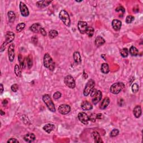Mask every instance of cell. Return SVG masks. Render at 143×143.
<instances>
[{
    "label": "cell",
    "mask_w": 143,
    "mask_h": 143,
    "mask_svg": "<svg viewBox=\"0 0 143 143\" xmlns=\"http://www.w3.org/2000/svg\"><path fill=\"white\" fill-rule=\"evenodd\" d=\"M129 52H130V54L131 55L135 56H137L138 55V54H139V51H138V50L137 49V48L134 46L131 47Z\"/></svg>",
    "instance_id": "cell-26"
},
{
    "label": "cell",
    "mask_w": 143,
    "mask_h": 143,
    "mask_svg": "<svg viewBox=\"0 0 143 143\" xmlns=\"http://www.w3.org/2000/svg\"><path fill=\"white\" fill-rule=\"evenodd\" d=\"M7 143H19V141H18V140H16V139H14V138H11L10 139H9L8 140Z\"/></svg>",
    "instance_id": "cell-41"
},
{
    "label": "cell",
    "mask_w": 143,
    "mask_h": 143,
    "mask_svg": "<svg viewBox=\"0 0 143 143\" xmlns=\"http://www.w3.org/2000/svg\"><path fill=\"white\" fill-rule=\"evenodd\" d=\"M97 119V116L95 113H92L89 116V120L92 122H95Z\"/></svg>",
    "instance_id": "cell-37"
},
{
    "label": "cell",
    "mask_w": 143,
    "mask_h": 143,
    "mask_svg": "<svg viewBox=\"0 0 143 143\" xmlns=\"http://www.w3.org/2000/svg\"><path fill=\"white\" fill-rule=\"evenodd\" d=\"M44 65L47 68L53 71L55 68V63L53 62L50 55L48 53H46L44 56Z\"/></svg>",
    "instance_id": "cell-1"
},
{
    "label": "cell",
    "mask_w": 143,
    "mask_h": 143,
    "mask_svg": "<svg viewBox=\"0 0 143 143\" xmlns=\"http://www.w3.org/2000/svg\"><path fill=\"white\" fill-rule=\"evenodd\" d=\"M61 96H62V94L59 92H56L53 95V98L55 99H58L60 98Z\"/></svg>",
    "instance_id": "cell-36"
},
{
    "label": "cell",
    "mask_w": 143,
    "mask_h": 143,
    "mask_svg": "<svg viewBox=\"0 0 143 143\" xmlns=\"http://www.w3.org/2000/svg\"><path fill=\"white\" fill-rule=\"evenodd\" d=\"M6 40H5V43L6 44H9L12 42V41L14 40L15 39V34L11 32V31H8L7 33H6Z\"/></svg>",
    "instance_id": "cell-13"
},
{
    "label": "cell",
    "mask_w": 143,
    "mask_h": 143,
    "mask_svg": "<svg viewBox=\"0 0 143 143\" xmlns=\"http://www.w3.org/2000/svg\"><path fill=\"white\" fill-rule=\"evenodd\" d=\"M8 55L9 60L11 62H13L15 58V45L13 44H11L8 47Z\"/></svg>",
    "instance_id": "cell-8"
},
{
    "label": "cell",
    "mask_w": 143,
    "mask_h": 143,
    "mask_svg": "<svg viewBox=\"0 0 143 143\" xmlns=\"http://www.w3.org/2000/svg\"><path fill=\"white\" fill-rule=\"evenodd\" d=\"M25 27V24L24 23H20L18 24L16 26V30L17 32H21L24 29Z\"/></svg>",
    "instance_id": "cell-32"
},
{
    "label": "cell",
    "mask_w": 143,
    "mask_h": 143,
    "mask_svg": "<svg viewBox=\"0 0 143 143\" xmlns=\"http://www.w3.org/2000/svg\"><path fill=\"white\" fill-rule=\"evenodd\" d=\"M0 113H1V116H3V115H4V114H5V113H4V112H3V111H2V110H0Z\"/></svg>",
    "instance_id": "cell-47"
},
{
    "label": "cell",
    "mask_w": 143,
    "mask_h": 143,
    "mask_svg": "<svg viewBox=\"0 0 143 143\" xmlns=\"http://www.w3.org/2000/svg\"><path fill=\"white\" fill-rule=\"evenodd\" d=\"M7 103H8V101H7L6 99H4V100L3 101V102H2V103H3V105H4V106H5L6 105H7Z\"/></svg>",
    "instance_id": "cell-46"
},
{
    "label": "cell",
    "mask_w": 143,
    "mask_h": 143,
    "mask_svg": "<svg viewBox=\"0 0 143 143\" xmlns=\"http://www.w3.org/2000/svg\"><path fill=\"white\" fill-rule=\"evenodd\" d=\"M35 139V135L33 133L27 134L24 137V139L25 140V141L28 143H32L34 141Z\"/></svg>",
    "instance_id": "cell-16"
},
{
    "label": "cell",
    "mask_w": 143,
    "mask_h": 143,
    "mask_svg": "<svg viewBox=\"0 0 143 143\" xmlns=\"http://www.w3.org/2000/svg\"><path fill=\"white\" fill-rule=\"evenodd\" d=\"M8 17L9 21L10 22H13L14 21V20L16 18V15L15 14V13L13 12V11H9L8 12Z\"/></svg>",
    "instance_id": "cell-28"
},
{
    "label": "cell",
    "mask_w": 143,
    "mask_h": 143,
    "mask_svg": "<svg viewBox=\"0 0 143 143\" xmlns=\"http://www.w3.org/2000/svg\"><path fill=\"white\" fill-rule=\"evenodd\" d=\"M40 33L42 34L43 36H45L47 35V33H46V31H45V30H44V28H42V30H41Z\"/></svg>",
    "instance_id": "cell-43"
},
{
    "label": "cell",
    "mask_w": 143,
    "mask_h": 143,
    "mask_svg": "<svg viewBox=\"0 0 143 143\" xmlns=\"http://www.w3.org/2000/svg\"><path fill=\"white\" fill-rule=\"evenodd\" d=\"M119 131L118 129H113V130H112V131L110 133V137L112 138L116 137V136L119 134Z\"/></svg>",
    "instance_id": "cell-34"
},
{
    "label": "cell",
    "mask_w": 143,
    "mask_h": 143,
    "mask_svg": "<svg viewBox=\"0 0 143 143\" xmlns=\"http://www.w3.org/2000/svg\"><path fill=\"white\" fill-rule=\"evenodd\" d=\"M101 70L103 73H108L109 72V66L108 64H107V63H103V64L101 65Z\"/></svg>",
    "instance_id": "cell-25"
},
{
    "label": "cell",
    "mask_w": 143,
    "mask_h": 143,
    "mask_svg": "<svg viewBox=\"0 0 143 143\" xmlns=\"http://www.w3.org/2000/svg\"><path fill=\"white\" fill-rule=\"evenodd\" d=\"M122 25L121 21L119 20H113L112 22V26L115 31H119L121 29Z\"/></svg>",
    "instance_id": "cell-14"
},
{
    "label": "cell",
    "mask_w": 143,
    "mask_h": 143,
    "mask_svg": "<svg viewBox=\"0 0 143 143\" xmlns=\"http://www.w3.org/2000/svg\"><path fill=\"white\" fill-rule=\"evenodd\" d=\"M134 20V17L131 15H129L126 18V22L127 24H130Z\"/></svg>",
    "instance_id": "cell-35"
},
{
    "label": "cell",
    "mask_w": 143,
    "mask_h": 143,
    "mask_svg": "<svg viewBox=\"0 0 143 143\" xmlns=\"http://www.w3.org/2000/svg\"><path fill=\"white\" fill-rule=\"evenodd\" d=\"M73 59L74 62L78 63V64H80L81 63V56L80 55V53L78 51H75L73 54Z\"/></svg>",
    "instance_id": "cell-24"
},
{
    "label": "cell",
    "mask_w": 143,
    "mask_h": 143,
    "mask_svg": "<svg viewBox=\"0 0 143 143\" xmlns=\"http://www.w3.org/2000/svg\"><path fill=\"white\" fill-rule=\"evenodd\" d=\"M110 99H109L108 97H106V98H104L103 99V101L101 102L100 103V105H99V108H100L101 110H104L108 106L109 103H110Z\"/></svg>",
    "instance_id": "cell-20"
},
{
    "label": "cell",
    "mask_w": 143,
    "mask_h": 143,
    "mask_svg": "<svg viewBox=\"0 0 143 143\" xmlns=\"http://www.w3.org/2000/svg\"><path fill=\"white\" fill-rule=\"evenodd\" d=\"M95 86V82L93 79H90L88 81V82L86 83L85 86V90H84L83 94L85 96H87L91 94V92L94 89Z\"/></svg>",
    "instance_id": "cell-6"
},
{
    "label": "cell",
    "mask_w": 143,
    "mask_h": 143,
    "mask_svg": "<svg viewBox=\"0 0 143 143\" xmlns=\"http://www.w3.org/2000/svg\"><path fill=\"white\" fill-rule=\"evenodd\" d=\"M58 31L55 30H51L49 31V36L50 38L54 39L58 36Z\"/></svg>",
    "instance_id": "cell-29"
},
{
    "label": "cell",
    "mask_w": 143,
    "mask_h": 143,
    "mask_svg": "<svg viewBox=\"0 0 143 143\" xmlns=\"http://www.w3.org/2000/svg\"><path fill=\"white\" fill-rule=\"evenodd\" d=\"M14 70L15 74L17 77H20L21 76V70L20 67H19V65H18L17 64L15 65Z\"/></svg>",
    "instance_id": "cell-31"
},
{
    "label": "cell",
    "mask_w": 143,
    "mask_h": 143,
    "mask_svg": "<svg viewBox=\"0 0 143 143\" xmlns=\"http://www.w3.org/2000/svg\"><path fill=\"white\" fill-rule=\"evenodd\" d=\"M43 101L44 102V103L46 104L49 110L51 112H55V105H54L53 102L51 99L50 97L49 96V95L47 94L44 95V96H43Z\"/></svg>",
    "instance_id": "cell-4"
},
{
    "label": "cell",
    "mask_w": 143,
    "mask_h": 143,
    "mask_svg": "<svg viewBox=\"0 0 143 143\" xmlns=\"http://www.w3.org/2000/svg\"><path fill=\"white\" fill-rule=\"evenodd\" d=\"M116 11H117V12L121 11L122 13H124L125 12V8L122 6H119L118 7L116 8Z\"/></svg>",
    "instance_id": "cell-40"
},
{
    "label": "cell",
    "mask_w": 143,
    "mask_h": 143,
    "mask_svg": "<svg viewBox=\"0 0 143 143\" xmlns=\"http://www.w3.org/2000/svg\"><path fill=\"white\" fill-rule=\"evenodd\" d=\"M120 54H121V56L124 58L128 57L129 55V50L127 48H123L120 50Z\"/></svg>",
    "instance_id": "cell-30"
},
{
    "label": "cell",
    "mask_w": 143,
    "mask_h": 143,
    "mask_svg": "<svg viewBox=\"0 0 143 143\" xmlns=\"http://www.w3.org/2000/svg\"><path fill=\"white\" fill-rule=\"evenodd\" d=\"M20 9L22 16H23L24 17H27L29 15L28 8L27 7L26 4L22 2H20Z\"/></svg>",
    "instance_id": "cell-10"
},
{
    "label": "cell",
    "mask_w": 143,
    "mask_h": 143,
    "mask_svg": "<svg viewBox=\"0 0 143 143\" xmlns=\"http://www.w3.org/2000/svg\"><path fill=\"white\" fill-rule=\"evenodd\" d=\"M96 116H97V119L101 120V119H102L103 118V115L102 114V113H98V114H97Z\"/></svg>",
    "instance_id": "cell-42"
},
{
    "label": "cell",
    "mask_w": 143,
    "mask_h": 143,
    "mask_svg": "<svg viewBox=\"0 0 143 143\" xmlns=\"http://www.w3.org/2000/svg\"><path fill=\"white\" fill-rule=\"evenodd\" d=\"M6 44L5 43H4L3 45H2V46L1 47V52H2V51H3L4 50H5V48H6Z\"/></svg>",
    "instance_id": "cell-44"
},
{
    "label": "cell",
    "mask_w": 143,
    "mask_h": 143,
    "mask_svg": "<svg viewBox=\"0 0 143 143\" xmlns=\"http://www.w3.org/2000/svg\"><path fill=\"white\" fill-rule=\"evenodd\" d=\"M18 88H19V87H18V85L17 84H13V85H12V86H11V90L14 92L17 91Z\"/></svg>",
    "instance_id": "cell-39"
},
{
    "label": "cell",
    "mask_w": 143,
    "mask_h": 143,
    "mask_svg": "<svg viewBox=\"0 0 143 143\" xmlns=\"http://www.w3.org/2000/svg\"><path fill=\"white\" fill-rule=\"evenodd\" d=\"M64 83L70 88H74L76 87V83L74 78L71 76H67L64 78Z\"/></svg>",
    "instance_id": "cell-7"
},
{
    "label": "cell",
    "mask_w": 143,
    "mask_h": 143,
    "mask_svg": "<svg viewBox=\"0 0 143 143\" xmlns=\"http://www.w3.org/2000/svg\"><path fill=\"white\" fill-rule=\"evenodd\" d=\"M95 45H96L97 47H99L102 46V45L105 44V40L102 37H101V36H97V37L96 38V39H95Z\"/></svg>",
    "instance_id": "cell-21"
},
{
    "label": "cell",
    "mask_w": 143,
    "mask_h": 143,
    "mask_svg": "<svg viewBox=\"0 0 143 143\" xmlns=\"http://www.w3.org/2000/svg\"><path fill=\"white\" fill-rule=\"evenodd\" d=\"M51 2V1H45V0H44V1H40L36 2V5L40 8H44L48 6Z\"/></svg>",
    "instance_id": "cell-19"
},
{
    "label": "cell",
    "mask_w": 143,
    "mask_h": 143,
    "mask_svg": "<svg viewBox=\"0 0 143 143\" xmlns=\"http://www.w3.org/2000/svg\"><path fill=\"white\" fill-rule=\"evenodd\" d=\"M71 111V107L68 105H62L58 107V112L62 115H67Z\"/></svg>",
    "instance_id": "cell-9"
},
{
    "label": "cell",
    "mask_w": 143,
    "mask_h": 143,
    "mask_svg": "<svg viewBox=\"0 0 143 143\" xmlns=\"http://www.w3.org/2000/svg\"><path fill=\"white\" fill-rule=\"evenodd\" d=\"M91 137L92 139L94 140L95 143H102L103 141L101 139V136L99 134V133L97 131H94L91 134Z\"/></svg>",
    "instance_id": "cell-17"
},
{
    "label": "cell",
    "mask_w": 143,
    "mask_h": 143,
    "mask_svg": "<svg viewBox=\"0 0 143 143\" xmlns=\"http://www.w3.org/2000/svg\"><path fill=\"white\" fill-rule=\"evenodd\" d=\"M125 86L122 83L118 82L115 83L111 86L110 87V92L112 94L117 95L124 88Z\"/></svg>",
    "instance_id": "cell-5"
},
{
    "label": "cell",
    "mask_w": 143,
    "mask_h": 143,
    "mask_svg": "<svg viewBox=\"0 0 143 143\" xmlns=\"http://www.w3.org/2000/svg\"><path fill=\"white\" fill-rule=\"evenodd\" d=\"M78 28L81 34H84L86 33L87 29V23L85 21H79L78 24Z\"/></svg>",
    "instance_id": "cell-12"
},
{
    "label": "cell",
    "mask_w": 143,
    "mask_h": 143,
    "mask_svg": "<svg viewBox=\"0 0 143 143\" xmlns=\"http://www.w3.org/2000/svg\"><path fill=\"white\" fill-rule=\"evenodd\" d=\"M54 125L53 124H48L45 125L43 127V130L46 131L47 133H50L52 131L54 130Z\"/></svg>",
    "instance_id": "cell-23"
},
{
    "label": "cell",
    "mask_w": 143,
    "mask_h": 143,
    "mask_svg": "<svg viewBox=\"0 0 143 143\" xmlns=\"http://www.w3.org/2000/svg\"><path fill=\"white\" fill-rule=\"evenodd\" d=\"M94 29L91 26H89L87 28V30H86V34H87V35L89 36V37H92L94 36Z\"/></svg>",
    "instance_id": "cell-27"
},
{
    "label": "cell",
    "mask_w": 143,
    "mask_h": 143,
    "mask_svg": "<svg viewBox=\"0 0 143 143\" xmlns=\"http://www.w3.org/2000/svg\"><path fill=\"white\" fill-rule=\"evenodd\" d=\"M60 19L62 20L65 26L69 27L71 26V19H70L69 15L68 13L64 10H62L60 11L59 15Z\"/></svg>",
    "instance_id": "cell-2"
},
{
    "label": "cell",
    "mask_w": 143,
    "mask_h": 143,
    "mask_svg": "<svg viewBox=\"0 0 143 143\" xmlns=\"http://www.w3.org/2000/svg\"><path fill=\"white\" fill-rule=\"evenodd\" d=\"M27 61V65H28V67H29V68H30L32 67V59L30 58V57H28L26 59Z\"/></svg>",
    "instance_id": "cell-38"
},
{
    "label": "cell",
    "mask_w": 143,
    "mask_h": 143,
    "mask_svg": "<svg viewBox=\"0 0 143 143\" xmlns=\"http://www.w3.org/2000/svg\"><path fill=\"white\" fill-rule=\"evenodd\" d=\"M78 119L82 123H83V124H87L88 122L89 121V116L87 115V113H86L85 112H82L79 113L78 114Z\"/></svg>",
    "instance_id": "cell-11"
},
{
    "label": "cell",
    "mask_w": 143,
    "mask_h": 143,
    "mask_svg": "<svg viewBox=\"0 0 143 143\" xmlns=\"http://www.w3.org/2000/svg\"><path fill=\"white\" fill-rule=\"evenodd\" d=\"M0 87H1V94H2V93H3V85H2V84H1V85H0Z\"/></svg>",
    "instance_id": "cell-45"
},
{
    "label": "cell",
    "mask_w": 143,
    "mask_h": 143,
    "mask_svg": "<svg viewBox=\"0 0 143 143\" xmlns=\"http://www.w3.org/2000/svg\"><path fill=\"white\" fill-rule=\"evenodd\" d=\"M131 89H132L133 92L134 93V94H136V93L138 92V91H139V86H138V84L137 83H134L132 86V87H131Z\"/></svg>",
    "instance_id": "cell-33"
},
{
    "label": "cell",
    "mask_w": 143,
    "mask_h": 143,
    "mask_svg": "<svg viewBox=\"0 0 143 143\" xmlns=\"http://www.w3.org/2000/svg\"><path fill=\"white\" fill-rule=\"evenodd\" d=\"M91 96L92 97V101L95 105L98 103L102 98V92L94 88L91 92Z\"/></svg>",
    "instance_id": "cell-3"
},
{
    "label": "cell",
    "mask_w": 143,
    "mask_h": 143,
    "mask_svg": "<svg viewBox=\"0 0 143 143\" xmlns=\"http://www.w3.org/2000/svg\"><path fill=\"white\" fill-rule=\"evenodd\" d=\"M30 29L31 31H33L34 33H38L41 32V30H42V27L39 24L36 23L30 26Z\"/></svg>",
    "instance_id": "cell-15"
},
{
    "label": "cell",
    "mask_w": 143,
    "mask_h": 143,
    "mask_svg": "<svg viewBox=\"0 0 143 143\" xmlns=\"http://www.w3.org/2000/svg\"><path fill=\"white\" fill-rule=\"evenodd\" d=\"M81 107L83 109V110L85 111H88L92 110L93 108V106L92 104L90 103L88 101H84L82 102L81 105Z\"/></svg>",
    "instance_id": "cell-18"
},
{
    "label": "cell",
    "mask_w": 143,
    "mask_h": 143,
    "mask_svg": "<svg viewBox=\"0 0 143 143\" xmlns=\"http://www.w3.org/2000/svg\"><path fill=\"white\" fill-rule=\"evenodd\" d=\"M134 115L135 117L139 118L142 115V108L140 106H137L134 109Z\"/></svg>",
    "instance_id": "cell-22"
}]
</instances>
